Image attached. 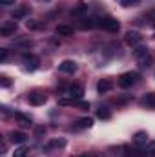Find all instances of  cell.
I'll return each mask as SVG.
<instances>
[{"instance_id": "obj_33", "label": "cell", "mask_w": 155, "mask_h": 157, "mask_svg": "<svg viewBox=\"0 0 155 157\" xmlns=\"http://www.w3.org/2000/svg\"><path fill=\"white\" fill-rule=\"evenodd\" d=\"M80 157H97V155H95V154H82Z\"/></svg>"}, {"instance_id": "obj_25", "label": "cell", "mask_w": 155, "mask_h": 157, "mask_svg": "<svg viewBox=\"0 0 155 157\" xmlns=\"http://www.w3.org/2000/svg\"><path fill=\"white\" fill-rule=\"evenodd\" d=\"M141 0H120V4L124 6V7H130V6H135V4H139Z\"/></svg>"}, {"instance_id": "obj_11", "label": "cell", "mask_w": 155, "mask_h": 157, "mask_svg": "<svg viewBox=\"0 0 155 157\" xmlns=\"http://www.w3.org/2000/svg\"><path fill=\"white\" fill-rule=\"evenodd\" d=\"M55 33L57 35H62V37H71L73 35V28L71 26H66V24H60L55 28Z\"/></svg>"}, {"instance_id": "obj_34", "label": "cell", "mask_w": 155, "mask_h": 157, "mask_svg": "<svg viewBox=\"0 0 155 157\" xmlns=\"http://www.w3.org/2000/svg\"><path fill=\"white\" fill-rule=\"evenodd\" d=\"M44 2H47V0H44Z\"/></svg>"}, {"instance_id": "obj_8", "label": "cell", "mask_w": 155, "mask_h": 157, "mask_svg": "<svg viewBox=\"0 0 155 157\" xmlns=\"http://www.w3.org/2000/svg\"><path fill=\"white\" fill-rule=\"evenodd\" d=\"M59 70L62 73H75L77 71V62L75 60H62L60 66H59Z\"/></svg>"}, {"instance_id": "obj_26", "label": "cell", "mask_w": 155, "mask_h": 157, "mask_svg": "<svg viewBox=\"0 0 155 157\" xmlns=\"http://www.w3.org/2000/svg\"><path fill=\"white\" fill-rule=\"evenodd\" d=\"M26 26H28L29 29H37L40 24H39V22H35V20H28V22H26Z\"/></svg>"}, {"instance_id": "obj_17", "label": "cell", "mask_w": 155, "mask_h": 157, "mask_svg": "<svg viewBox=\"0 0 155 157\" xmlns=\"http://www.w3.org/2000/svg\"><path fill=\"white\" fill-rule=\"evenodd\" d=\"M93 126V119L89 117H82L77 121V128H91Z\"/></svg>"}, {"instance_id": "obj_35", "label": "cell", "mask_w": 155, "mask_h": 157, "mask_svg": "<svg viewBox=\"0 0 155 157\" xmlns=\"http://www.w3.org/2000/svg\"><path fill=\"white\" fill-rule=\"evenodd\" d=\"M153 24H155V20H153Z\"/></svg>"}, {"instance_id": "obj_6", "label": "cell", "mask_w": 155, "mask_h": 157, "mask_svg": "<svg viewBox=\"0 0 155 157\" xmlns=\"http://www.w3.org/2000/svg\"><path fill=\"white\" fill-rule=\"evenodd\" d=\"M24 68L28 70V71H35L37 68H39V59L37 57H33V55H24Z\"/></svg>"}, {"instance_id": "obj_13", "label": "cell", "mask_w": 155, "mask_h": 157, "mask_svg": "<svg viewBox=\"0 0 155 157\" xmlns=\"http://www.w3.org/2000/svg\"><path fill=\"white\" fill-rule=\"evenodd\" d=\"M26 139H28V135H26V133H22V132H13V133H11V141H13V143H17V144L26 143Z\"/></svg>"}, {"instance_id": "obj_10", "label": "cell", "mask_w": 155, "mask_h": 157, "mask_svg": "<svg viewBox=\"0 0 155 157\" xmlns=\"http://www.w3.org/2000/svg\"><path fill=\"white\" fill-rule=\"evenodd\" d=\"M28 101H29V104H33V106H40V104H44V102H46V95L35 91V93H29Z\"/></svg>"}, {"instance_id": "obj_7", "label": "cell", "mask_w": 155, "mask_h": 157, "mask_svg": "<svg viewBox=\"0 0 155 157\" xmlns=\"http://www.w3.org/2000/svg\"><path fill=\"white\" fill-rule=\"evenodd\" d=\"M64 146H66V141H64V139H51L49 143H46L44 150H46V152H53V150H60V148H64Z\"/></svg>"}, {"instance_id": "obj_24", "label": "cell", "mask_w": 155, "mask_h": 157, "mask_svg": "<svg viewBox=\"0 0 155 157\" xmlns=\"http://www.w3.org/2000/svg\"><path fill=\"white\" fill-rule=\"evenodd\" d=\"M28 148H18V150H15L13 152V157H28Z\"/></svg>"}, {"instance_id": "obj_5", "label": "cell", "mask_w": 155, "mask_h": 157, "mask_svg": "<svg viewBox=\"0 0 155 157\" xmlns=\"http://www.w3.org/2000/svg\"><path fill=\"white\" fill-rule=\"evenodd\" d=\"M124 40H126V44H128V46L135 48V46H139V44H141L142 35H139L137 31H128V33H126V37H124Z\"/></svg>"}, {"instance_id": "obj_3", "label": "cell", "mask_w": 155, "mask_h": 157, "mask_svg": "<svg viewBox=\"0 0 155 157\" xmlns=\"http://www.w3.org/2000/svg\"><path fill=\"white\" fill-rule=\"evenodd\" d=\"M66 93H68L71 99H75V101H80V99H82V95H84V88H82L80 84H71V86L66 90Z\"/></svg>"}, {"instance_id": "obj_9", "label": "cell", "mask_w": 155, "mask_h": 157, "mask_svg": "<svg viewBox=\"0 0 155 157\" xmlns=\"http://www.w3.org/2000/svg\"><path fill=\"white\" fill-rule=\"evenodd\" d=\"M112 88H113V82L110 78H102L97 84V91L99 93H108V91H112Z\"/></svg>"}, {"instance_id": "obj_1", "label": "cell", "mask_w": 155, "mask_h": 157, "mask_svg": "<svg viewBox=\"0 0 155 157\" xmlns=\"http://www.w3.org/2000/svg\"><path fill=\"white\" fill-rule=\"evenodd\" d=\"M99 26L102 28V29H106V31H110V33H117L119 29H120V22L113 18V17H104V18H100L99 20Z\"/></svg>"}, {"instance_id": "obj_30", "label": "cell", "mask_w": 155, "mask_h": 157, "mask_svg": "<svg viewBox=\"0 0 155 157\" xmlns=\"http://www.w3.org/2000/svg\"><path fill=\"white\" fill-rule=\"evenodd\" d=\"M18 46H31V40H18Z\"/></svg>"}, {"instance_id": "obj_16", "label": "cell", "mask_w": 155, "mask_h": 157, "mask_svg": "<svg viewBox=\"0 0 155 157\" xmlns=\"http://www.w3.org/2000/svg\"><path fill=\"white\" fill-rule=\"evenodd\" d=\"M97 117L104 119V121H106V119H112V110H110V108H106V106H100V108H99V112H97Z\"/></svg>"}, {"instance_id": "obj_2", "label": "cell", "mask_w": 155, "mask_h": 157, "mask_svg": "<svg viewBox=\"0 0 155 157\" xmlns=\"http://www.w3.org/2000/svg\"><path fill=\"white\" fill-rule=\"evenodd\" d=\"M139 78H141L139 73H135V71H128V73L120 75V78H119V86H120V88H131L133 84L139 82Z\"/></svg>"}, {"instance_id": "obj_15", "label": "cell", "mask_w": 155, "mask_h": 157, "mask_svg": "<svg viewBox=\"0 0 155 157\" xmlns=\"http://www.w3.org/2000/svg\"><path fill=\"white\" fill-rule=\"evenodd\" d=\"M133 55H135L137 59H142V57H146V55H150V53H148V48H146V46H141V44H139V46H135Z\"/></svg>"}, {"instance_id": "obj_27", "label": "cell", "mask_w": 155, "mask_h": 157, "mask_svg": "<svg viewBox=\"0 0 155 157\" xmlns=\"http://www.w3.org/2000/svg\"><path fill=\"white\" fill-rule=\"evenodd\" d=\"M78 108H80V110H88V108H89V102H82V101H78Z\"/></svg>"}, {"instance_id": "obj_22", "label": "cell", "mask_w": 155, "mask_h": 157, "mask_svg": "<svg viewBox=\"0 0 155 157\" xmlns=\"http://www.w3.org/2000/svg\"><path fill=\"white\" fill-rule=\"evenodd\" d=\"M139 62H141V66H142V68H150V66H152V57H150V55H146V57L139 59Z\"/></svg>"}, {"instance_id": "obj_21", "label": "cell", "mask_w": 155, "mask_h": 157, "mask_svg": "<svg viewBox=\"0 0 155 157\" xmlns=\"http://www.w3.org/2000/svg\"><path fill=\"white\" fill-rule=\"evenodd\" d=\"M73 104H78V101H75V99H60L59 101V106H73Z\"/></svg>"}, {"instance_id": "obj_19", "label": "cell", "mask_w": 155, "mask_h": 157, "mask_svg": "<svg viewBox=\"0 0 155 157\" xmlns=\"http://www.w3.org/2000/svg\"><path fill=\"white\" fill-rule=\"evenodd\" d=\"M142 102H144L148 108H153L155 110V93H146V97L142 99Z\"/></svg>"}, {"instance_id": "obj_12", "label": "cell", "mask_w": 155, "mask_h": 157, "mask_svg": "<svg viewBox=\"0 0 155 157\" xmlns=\"http://www.w3.org/2000/svg\"><path fill=\"white\" fill-rule=\"evenodd\" d=\"M99 20H100V18H82V20H80V28H82V29H91V28L99 26Z\"/></svg>"}, {"instance_id": "obj_20", "label": "cell", "mask_w": 155, "mask_h": 157, "mask_svg": "<svg viewBox=\"0 0 155 157\" xmlns=\"http://www.w3.org/2000/svg\"><path fill=\"white\" fill-rule=\"evenodd\" d=\"M28 13H29V7H26V6H24V7H18V9L13 13V18H22V17H26Z\"/></svg>"}, {"instance_id": "obj_28", "label": "cell", "mask_w": 155, "mask_h": 157, "mask_svg": "<svg viewBox=\"0 0 155 157\" xmlns=\"http://www.w3.org/2000/svg\"><path fill=\"white\" fill-rule=\"evenodd\" d=\"M7 59V49H0V60H6Z\"/></svg>"}, {"instance_id": "obj_23", "label": "cell", "mask_w": 155, "mask_h": 157, "mask_svg": "<svg viewBox=\"0 0 155 157\" xmlns=\"http://www.w3.org/2000/svg\"><path fill=\"white\" fill-rule=\"evenodd\" d=\"M146 154H148V157H155V141L148 143V146H146Z\"/></svg>"}, {"instance_id": "obj_14", "label": "cell", "mask_w": 155, "mask_h": 157, "mask_svg": "<svg viewBox=\"0 0 155 157\" xmlns=\"http://www.w3.org/2000/svg\"><path fill=\"white\" fill-rule=\"evenodd\" d=\"M17 121H18V124H20L22 128H29V126H31V117H28V115H24V113H17Z\"/></svg>"}, {"instance_id": "obj_32", "label": "cell", "mask_w": 155, "mask_h": 157, "mask_svg": "<svg viewBox=\"0 0 155 157\" xmlns=\"http://www.w3.org/2000/svg\"><path fill=\"white\" fill-rule=\"evenodd\" d=\"M42 133H46V130L40 126V128H37V135H42Z\"/></svg>"}, {"instance_id": "obj_29", "label": "cell", "mask_w": 155, "mask_h": 157, "mask_svg": "<svg viewBox=\"0 0 155 157\" xmlns=\"http://www.w3.org/2000/svg\"><path fill=\"white\" fill-rule=\"evenodd\" d=\"M15 2H17V0H0V4H2V6H13Z\"/></svg>"}, {"instance_id": "obj_4", "label": "cell", "mask_w": 155, "mask_h": 157, "mask_svg": "<svg viewBox=\"0 0 155 157\" xmlns=\"http://www.w3.org/2000/svg\"><path fill=\"white\" fill-rule=\"evenodd\" d=\"M17 29H18V24L13 20V22H7V24H4V26L0 28V35H2V37H11V35L17 33Z\"/></svg>"}, {"instance_id": "obj_31", "label": "cell", "mask_w": 155, "mask_h": 157, "mask_svg": "<svg viewBox=\"0 0 155 157\" xmlns=\"http://www.w3.org/2000/svg\"><path fill=\"white\" fill-rule=\"evenodd\" d=\"M9 84H11V82H9V78H7V77H2V86H4V88H7Z\"/></svg>"}, {"instance_id": "obj_18", "label": "cell", "mask_w": 155, "mask_h": 157, "mask_svg": "<svg viewBox=\"0 0 155 157\" xmlns=\"http://www.w3.org/2000/svg\"><path fill=\"white\" fill-rule=\"evenodd\" d=\"M146 139H148V133H146V132H137V133H135V137H133L135 144H144V143H146Z\"/></svg>"}]
</instances>
